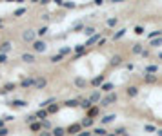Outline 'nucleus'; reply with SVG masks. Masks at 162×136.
<instances>
[{"instance_id":"obj_9","label":"nucleus","mask_w":162,"mask_h":136,"mask_svg":"<svg viewBox=\"0 0 162 136\" xmlns=\"http://www.w3.org/2000/svg\"><path fill=\"white\" fill-rule=\"evenodd\" d=\"M109 64H111L113 67L120 66V64H122V56H120V55H115V56H111V58H109Z\"/></svg>"},{"instance_id":"obj_51","label":"nucleus","mask_w":162,"mask_h":136,"mask_svg":"<svg viewBox=\"0 0 162 136\" xmlns=\"http://www.w3.org/2000/svg\"><path fill=\"white\" fill-rule=\"evenodd\" d=\"M0 129H4V120H0Z\"/></svg>"},{"instance_id":"obj_25","label":"nucleus","mask_w":162,"mask_h":136,"mask_svg":"<svg viewBox=\"0 0 162 136\" xmlns=\"http://www.w3.org/2000/svg\"><path fill=\"white\" fill-rule=\"evenodd\" d=\"M75 53H77V55H84V53H86V44L75 46Z\"/></svg>"},{"instance_id":"obj_13","label":"nucleus","mask_w":162,"mask_h":136,"mask_svg":"<svg viewBox=\"0 0 162 136\" xmlns=\"http://www.w3.org/2000/svg\"><path fill=\"white\" fill-rule=\"evenodd\" d=\"M9 105H11V107H27V102H24V100H13V102H9Z\"/></svg>"},{"instance_id":"obj_40","label":"nucleus","mask_w":162,"mask_h":136,"mask_svg":"<svg viewBox=\"0 0 162 136\" xmlns=\"http://www.w3.org/2000/svg\"><path fill=\"white\" fill-rule=\"evenodd\" d=\"M135 33H137V35H144V27H142V26H137V27H135Z\"/></svg>"},{"instance_id":"obj_28","label":"nucleus","mask_w":162,"mask_h":136,"mask_svg":"<svg viewBox=\"0 0 162 136\" xmlns=\"http://www.w3.org/2000/svg\"><path fill=\"white\" fill-rule=\"evenodd\" d=\"M96 114H99V107H91V109L88 111V118H93V120H95Z\"/></svg>"},{"instance_id":"obj_41","label":"nucleus","mask_w":162,"mask_h":136,"mask_svg":"<svg viewBox=\"0 0 162 136\" xmlns=\"http://www.w3.org/2000/svg\"><path fill=\"white\" fill-rule=\"evenodd\" d=\"M15 87H17L15 83H6V87H4V89H6V91H13Z\"/></svg>"},{"instance_id":"obj_48","label":"nucleus","mask_w":162,"mask_h":136,"mask_svg":"<svg viewBox=\"0 0 162 136\" xmlns=\"http://www.w3.org/2000/svg\"><path fill=\"white\" fill-rule=\"evenodd\" d=\"M69 51H71V49H69V47H64V49H62V51H60V55H68V53H69Z\"/></svg>"},{"instance_id":"obj_22","label":"nucleus","mask_w":162,"mask_h":136,"mask_svg":"<svg viewBox=\"0 0 162 136\" xmlns=\"http://www.w3.org/2000/svg\"><path fill=\"white\" fill-rule=\"evenodd\" d=\"M46 85H48V80L46 78H37V85H35L37 89H44Z\"/></svg>"},{"instance_id":"obj_23","label":"nucleus","mask_w":162,"mask_h":136,"mask_svg":"<svg viewBox=\"0 0 162 136\" xmlns=\"http://www.w3.org/2000/svg\"><path fill=\"white\" fill-rule=\"evenodd\" d=\"M93 132H95V136H107V131L104 127H95Z\"/></svg>"},{"instance_id":"obj_10","label":"nucleus","mask_w":162,"mask_h":136,"mask_svg":"<svg viewBox=\"0 0 162 136\" xmlns=\"http://www.w3.org/2000/svg\"><path fill=\"white\" fill-rule=\"evenodd\" d=\"M35 114H37V118H40L42 122H44V120H46V118L49 116V113H48V109H38V111H37Z\"/></svg>"},{"instance_id":"obj_16","label":"nucleus","mask_w":162,"mask_h":136,"mask_svg":"<svg viewBox=\"0 0 162 136\" xmlns=\"http://www.w3.org/2000/svg\"><path fill=\"white\" fill-rule=\"evenodd\" d=\"M131 53H133V55H142V53H144V46H142V44H135L133 49H131Z\"/></svg>"},{"instance_id":"obj_8","label":"nucleus","mask_w":162,"mask_h":136,"mask_svg":"<svg viewBox=\"0 0 162 136\" xmlns=\"http://www.w3.org/2000/svg\"><path fill=\"white\" fill-rule=\"evenodd\" d=\"M73 83H75V85H77L78 89H84L86 85H88V82H86V78H82V76H77V78L73 80Z\"/></svg>"},{"instance_id":"obj_33","label":"nucleus","mask_w":162,"mask_h":136,"mask_svg":"<svg viewBox=\"0 0 162 136\" xmlns=\"http://www.w3.org/2000/svg\"><path fill=\"white\" fill-rule=\"evenodd\" d=\"M62 58H64V55H60V53H57V55H53V56H51L49 60L53 62V64H57V62H60Z\"/></svg>"},{"instance_id":"obj_34","label":"nucleus","mask_w":162,"mask_h":136,"mask_svg":"<svg viewBox=\"0 0 162 136\" xmlns=\"http://www.w3.org/2000/svg\"><path fill=\"white\" fill-rule=\"evenodd\" d=\"M84 33H86V35H88L89 38H91L93 35H96V33H95V27H91V26H89V27H86V29H84Z\"/></svg>"},{"instance_id":"obj_5","label":"nucleus","mask_w":162,"mask_h":136,"mask_svg":"<svg viewBox=\"0 0 162 136\" xmlns=\"http://www.w3.org/2000/svg\"><path fill=\"white\" fill-rule=\"evenodd\" d=\"M35 85H37V78H24L22 82H20V87H24V89L35 87Z\"/></svg>"},{"instance_id":"obj_27","label":"nucleus","mask_w":162,"mask_h":136,"mask_svg":"<svg viewBox=\"0 0 162 136\" xmlns=\"http://www.w3.org/2000/svg\"><path fill=\"white\" fill-rule=\"evenodd\" d=\"M80 123H82V127H86V129H88V127H91V125H93V118H88V116H86V118H84Z\"/></svg>"},{"instance_id":"obj_39","label":"nucleus","mask_w":162,"mask_h":136,"mask_svg":"<svg viewBox=\"0 0 162 136\" xmlns=\"http://www.w3.org/2000/svg\"><path fill=\"white\" fill-rule=\"evenodd\" d=\"M46 33H48V27H40V29L37 31V35H40V36H44Z\"/></svg>"},{"instance_id":"obj_20","label":"nucleus","mask_w":162,"mask_h":136,"mask_svg":"<svg viewBox=\"0 0 162 136\" xmlns=\"http://www.w3.org/2000/svg\"><path fill=\"white\" fill-rule=\"evenodd\" d=\"M100 40H102V38H100V33H96V35H93L88 42H86V46H93L95 42H100Z\"/></svg>"},{"instance_id":"obj_44","label":"nucleus","mask_w":162,"mask_h":136,"mask_svg":"<svg viewBox=\"0 0 162 136\" xmlns=\"http://www.w3.org/2000/svg\"><path fill=\"white\" fill-rule=\"evenodd\" d=\"M6 62H7V56L0 53V64H6Z\"/></svg>"},{"instance_id":"obj_37","label":"nucleus","mask_w":162,"mask_h":136,"mask_svg":"<svg viewBox=\"0 0 162 136\" xmlns=\"http://www.w3.org/2000/svg\"><path fill=\"white\" fill-rule=\"evenodd\" d=\"M118 24V20L117 18H109V20H107V26H109V27H115Z\"/></svg>"},{"instance_id":"obj_26","label":"nucleus","mask_w":162,"mask_h":136,"mask_svg":"<svg viewBox=\"0 0 162 136\" xmlns=\"http://www.w3.org/2000/svg\"><path fill=\"white\" fill-rule=\"evenodd\" d=\"M89 100H91L93 103H96V102H102V98H100V93H99V91H95L93 95L89 96Z\"/></svg>"},{"instance_id":"obj_43","label":"nucleus","mask_w":162,"mask_h":136,"mask_svg":"<svg viewBox=\"0 0 162 136\" xmlns=\"http://www.w3.org/2000/svg\"><path fill=\"white\" fill-rule=\"evenodd\" d=\"M42 127H44V129H49V127H51V122H49V120H44V122H42Z\"/></svg>"},{"instance_id":"obj_11","label":"nucleus","mask_w":162,"mask_h":136,"mask_svg":"<svg viewBox=\"0 0 162 136\" xmlns=\"http://www.w3.org/2000/svg\"><path fill=\"white\" fill-rule=\"evenodd\" d=\"M113 89H115V85H113V83H111V82H106V83H104V85L100 87V91H104V93H107V95H109V93H113Z\"/></svg>"},{"instance_id":"obj_15","label":"nucleus","mask_w":162,"mask_h":136,"mask_svg":"<svg viewBox=\"0 0 162 136\" xmlns=\"http://www.w3.org/2000/svg\"><path fill=\"white\" fill-rule=\"evenodd\" d=\"M68 134V129H64V127H55L53 129V136H66Z\"/></svg>"},{"instance_id":"obj_21","label":"nucleus","mask_w":162,"mask_h":136,"mask_svg":"<svg viewBox=\"0 0 162 136\" xmlns=\"http://www.w3.org/2000/svg\"><path fill=\"white\" fill-rule=\"evenodd\" d=\"M157 71H158L157 66H146V67H144V73H146V75H155Z\"/></svg>"},{"instance_id":"obj_17","label":"nucleus","mask_w":162,"mask_h":136,"mask_svg":"<svg viewBox=\"0 0 162 136\" xmlns=\"http://www.w3.org/2000/svg\"><path fill=\"white\" fill-rule=\"evenodd\" d=\"M157 80H158L157 75H146V73H144V82H146V83H155Z\"/></svg>"},{"instance_id":"obj_49","label":"nucleus","mask_w":162,"mask_h":136,"mask_svg":"<svg viewBox=\"0 0 162 136\" xmlns=\"http://www.w3.org/2000/svg\"><path fill=\"white\" fill-rule=\"evenodd\" d=\"M38 136H53V132H46V131H42V132H38Z\"/></svg>"},{"instance_id":"obj_55","label":"nucleus","mask_w":162,"mask_h":136,"mask_svg":"<svg viewBox=\"0 0 162 136\" xmlns=\"http://www.w3.org/2000/svg\"><path fill=\"white\" fill-rule=\"evenodd\" d=\"M0 26H2V18H0Z\"/></svg>"},{"instance_id":"obj_52","label":"nucleus","mask_w":162,"mask_h":136,"mask_svg":"<svg viewBox=\"0 0 162 136\" xmlns=\"http://www.w3.org/2000/svg\"><path fill=\"white\" fill-rule=\"evenodd\" d=\"M157 132H158V136H162V129H160V131H157Z\"/></svg>"},{"instance_id":"obj_12","label":"nucleus","mask_w":162,"mask_h":136,"mask_svg":"<svg viewBox=\"0 0 162 136\" xmlns=\"http://www.w3.org/2000/svg\"><path fill=\"white\" fill-rule=\"evenodd\" d=\"M11 47H13V44H11V42H4V44L0 46V53H2V55H6L7 51H11Z\"/></svg>"},{"instance_id":"obj_30","label":"nucleus","mask_w":162,"mask_h":136,"mask_svg":"<svg viewBox=\"0 0 162 136\" xmlns=\"http://www.w3.org/2000/svg\"><path fill=\"white\" fill-rule=\"evenodd\" d=\"M29 129L33 131V132H38V131H42V123H38V122H35L33 125H29Z\"/></svg>"},{"instance_id":"obj_53","label":"nucleus","mask_w":162,"mask_h":136,"mask_svg":"<svg viewBox=\"0 0 162 136\" xmlns=\"http://www.w3.org/2000/svg\"><path fill=\"white\" fill-rule=\"evenodd\" d=\"M158 58H160V60H162V53H158Z\"/></svg>"},{"instance_id":"obj_2","label":"nucleus","mask_w":162,"mask_h":136,"mask_svg":"<svg viewBox=\"0 0 162 136\" xmlns=\"http://www.w3.org/2000/svg\"><path fill=\"white\" fill-rule=\"evenodd\" d=\"M46 49H48V46H46L44 40H35L33 42V51H37V53H44Z\"/></svg>"},{"instance_id":"obj_32","label":"nucleus","mask_w":162,"mask_h":136,"mask_svg":"<svg viewBox=\"0 0 162 136\" xmlns=\"http://www.w3.org/2000/svg\"><path fill=\"white\" fill-rule=\"evenodd\" d=\"M37 122V114H29V116H26V123H29V125H33Z\"/></svg>"},{"instance_id":"obj_29","label":"nucleus","mask_w":162,"mask_h":136,"mask_svg":"<svg viewBox=\"0 0 162 136\" xmlns=\"http://www.w3.org/2000/svg\"><path fill=\"white\" fill-rule=\"evenodd\" d=\"M126 31H127V29H118L117 33L113 35V40H118V38H122V36L126 35Z\"/></svg>"},{"instance_id":"obj_3","label":"nucleus","mask_w":162,"mask_h":136,"mask_svg":"<svg viewBox=\"0 0 162 136\" xmlns=\"http://www.w3.org/2000/svg\"><path fill=\"white\" fill-rule=\"evenodd\" d=\"M82 132V123H73L68 127V134H73V136H78Z\"/></svg>"},{"instance_id":"obj_24","label":"nucleus","mask_w":162,"mask_h":136,"mask_svg":"<svg viewBox=\"0 0 162 136\" xmlns=\"http://www.w3.org/2000/svg\"><path fill=\"white\" fill-rule=\"evenodd\" d=\"M91 103H93V102H91L89 98H86V100H82V102H80V107H82V109H88V111H89V109H91Z\"/></svg>"},{"instance_id":"obj_4","label":"nucleus","mask_w":162,"mask_h":136,"mask_svg":"<svg viewBox=\"0 0 162 136\" xmlns=\"http://www.w3.org/2000/svg\"><path fill=\"white\" fill-rule=\"evenodd\" d=\"M35 33H37V31H33V29H26L22 33V40L24 42H33L35 40Z\"/></svg>"},{"instance_id":"obj_47","label":"nucleus","mask_w":162,"mask_h":136,"mask_svg":"<svg viewBox=\"0 0 162 136\" xmlns=\"http://www.w3.org/2000/svg\"><path fill=\"white\" fill-rule=\"evenodd\" d=\"M7 132H9V131H7L6 127H4V129H0V136H7Z\"/></svg>"},{"instance_id":"obj_14","label":"nucleus","mask_w":162,"mask_h":136,"mask_svg":"<svg viewBox=\"0 0 162 136\" xmlns=\"http://www.w3.org/2000/svg\"><path fill=\"white\" fill-rule=\"evenodd\" d=\"M115 118H117L115 114H106L104 118H100V123H102V125H106V123H111V122H115Z\"/></svg>"},{"instance_id":"obj_7","label":"nucleus","mask_w":162,"mask_h":136,"mask_svg":"<svg viewBox=\"0 0 162 136\" xmlns=\"http://www.w3.org/2000/svg\"><path fill=\"white\" fill-rule=\"evenodd\" d=\"M126 95H127L129 98H135V96L138 95V87H137V85H129V87L126 89Z\"/></svg>"},{"instance_id":"obj_18","label":"nucleus","mask_w":162,"mask_h":136,"mask_svg":"<svg viewBox=\"0 0 162 136\" xmlns=\"http://www.w3.org/2000/svg\"><path fill=\"white\" fill-rule=\"evenodd\" d=\"M20 58H22V60L26 62V64H33V62H35V56L31 55V53H24V55L20 56Z\"/></svg>"},{"instance_id":"obj_38","label":"nucleus","mask_w":162,"mask_h":136,"mask_svg":"<svg viewBox=\"0 0 162 136\" xmlns=\"http://www.w3.org/2000/svg\"><path fill=\"white\" fill-rule=\"evenodd\" d=\"M62 7H68V9H73V7H75V4H73V2H64V0H62Z\"/></svg>"},{"instance_id":"obj_42","label":"nucleus","mask_w":162,"mask_h":136,"mask_svg":"<svg viewBox=\"0 0 162 136\" xmlns=\"http://www.w3.org/2000/svg\"><path fill=\"white\" fill-rule=\"evenodd\" d=\"M144 131H148V132H155V127H153V125H144Z\"/></svg>"},{"instance_id":"obj_46","label":"nucleus","mask_w":162,"mask_h":136,"mask_svg":"<svg viewBox=\"0 0 162 136\" xmlns=\"http://www.w3.org/2000/svg\"><path fill=\"white\" fill-rule=\"evenodd\" d=\"M115 134H117V136H118V134H124V127H118V129L115 131Z\"/></svg>"},{"instance_id":"obj_50","label":"nucleus","mask_w":162,"mask_h":136,"mask_svg":"<svg viewBox=\"0 0 162 136\" xmlns=\"http://www.w3.org/2000/svg\"><path fill=\"white\" fill-rule=\"evenodd\" d=\"M78 136H91V132H89V131H82Z\"/></svg>"},{"instance_id":"obj_19","label":"nucleus","mask_w":162,"mask_h":136,"mask_svg":"<svg viewBox=\"0 0 162 136\" xmlns=\"http://www.w3.org/2000/svg\"><path fill=\"white\" fill-rule=\"evenodd\" d=\"M64 105H66V107H78L80 102L75 100V98H71V100H66V102H64Z\"/></svg>"},{"instance_id":"obj_36","label":"nucleus","mask_w":162,"mask_h":136,"mask_svg":"<svg viewBox=\"0 0 162 136\" xmlns=\"http://www.w3.org/2000/svg\"><path fill=\"white\" fill-rule=\"evenodd\" d=\"M57 111H58V105H49V107H48V113H49V114H55Z\"/></svg>"},{"instance_id":"obj_45","label":"nucleus","mask_w":162,"mask_h":136,"mask_svg":"<svg viewBox=\"0 0 162 136\" xmlns=\"http://www.w3.org/2000/svg\"><path fill=\"white\" fill-rule=\"evenodd\" d=\"M80 29H86V27H84L82 24H77V26H75V27H73V31H80Z\"/></svg>"},{"instance_id":"obj_6","label":"nucleus","mask_w":162,"mask_h":136,"mask_svg":"<svg viewBox=\"0 0 162 136\" xmlns=\"http://www.w3.org/2000/svg\"><path fill=\"white\" fill-rule=\"evenodd\" d=\"M106 83V76L104 75H100V76H95L93 80H91V85H95V87H102Z\"/></svg>"},{"instance_id":"obj_35","label":"nucleus","mask_w":162,"mask_h":136,"mask_svg":"<svg viewBox=\"0 0 162 136\" xmlns=\"http://www.w3.org/2000/svg\"><path fill=\"white\" fill-rule=\"evenodd\" d=\"M26 11H27V9H26V7H18V9H17V11L13 13V16H20V15H24Z\"/></svg>"},{"instance_id":"obj_31","label":"nucleus","mask_w":162,"mask_h":136,"mask_svg":"<svg viewBox=\"0 0 162 136\" xmlns=\"http://www.w3.org/2000/svg\"><path fill=\"white\" fill-rule=\"evenodd\" d=\"M149 46H151V47H158V46H162V36H160V38H155V40H151V42H149Z\"/></svg>"},{"instance_id":"obj_1","label":"nucleus","mask_w":162,"mask_h":136,"mask_svg":"<svg viewBox=\"0 0 162 136\" xmlns=\"http://www.w3.org/2000/svg\"><path fill=\"white\" fill-rule=\"evenodd\" d=\"M117 100H118V95H117V93H109L106 98H102L100 105H102V107H107V105H111V103H115Z\"/></svg>"},{"instance_id":"obj_54","label":"nucleus","mask_w":162,"mask_h":136,"mask_svg":"<svg viewBox=\"0 0 162 136\" xmlns=\"http://www.w3.org/2000/svg\"><path fill=\"white\" fill-rule=\"evenodd\" d=\"M107 136H117V134H115V132H113V134H107Z\"/></svg>"}]
</instances>
